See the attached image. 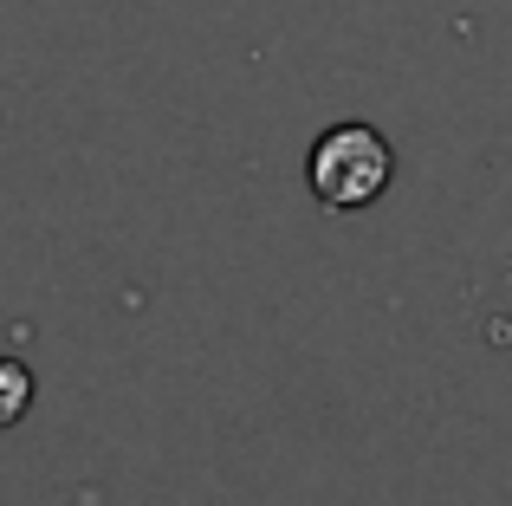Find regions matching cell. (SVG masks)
Segmentation results:
<instances>
[{
	"mask_svg": "<svg viewBox=\"0 0 512 506\" xmlns=\"http://www.w3.org/2000/svg\"><path fill=\"white\" fill-rule=\"evenodd\" d=\"M389 176H396V150H389V137L376 124H331L325 137L312 143V156H305V182H312V195L331 208V215H357V208L383 202Z\"/></svg>",
	"mask_w": 512,
	"mask_h": 506,
	"instance_id": "1",
	"label": "cell"
},
{
	"mask_svg": "<svg viewBox=\"0 0 512 506\" xmlns=\"http://www.w3.org/2000/svg\"><path fill=\"white\" fill-rule=\"evenodd\" d=\"M26 409H33V370L20 357H0V429H13Z\"/></svg>",
	"mask_w": 512,
	"mask_h": 506,
	"instance_id": "2",
	"label": "cell"
}]
</instances>
